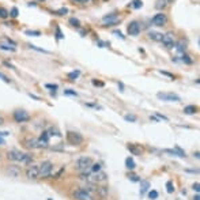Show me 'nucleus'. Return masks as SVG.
<instances>
[{"mask_svg":"<svg viewBox=\"0 0 200 200\" xmlns=\"http://www.w3.org/2000/svg\"><path fill=\"white\" fill-rule=\"evenodd\" d=\"M156 97L162 101H166V102H178V101H181L180 95L174 94V93H158Z\"/></svg>","mask_w":200,"mask_h":200,"instance_id":"39448f33","label":"nucleus"},{"mask_svg":"<svg viewBox=\"0 0 200 200\" xmlns=\"http://www.w3.org/2000/svg\"><path fill=\"white\" fill-rule=\"evenodd\" d=\"M8 173H10V176H12V177H18L19 173H21V170H19L16 166H10V170H8Z\"/></svg>","mask_w":200,"mask_h":200,"instance_id":"5701e85b","label":"nucleus"},{"mask_svg":"<svg viewBox=\"0 0 200 200\" xmlns=\"http://www.w3.org/2000/svg\"><path fill=\"white\" fill-rule=\"evenodd\" d=\"M79 74H80V71H72V72H69L68 74V78H69V80H75V79H78V76H79Z\"/></svg>","mask_w":200,"mask_h":200,"instance_id":"cd10ccee","label":"nucleus"},{"mask_svg":"<svg viewBox=\"0 0 200 200\" xmlns=\"http://www.w3.org/2000/svg\"><path fill=\"white\" fill-rule=\"evenodd\" d=\"M94 163V161H93V158H90V156H80V158H78L76 163H75V167H76V170H79V172H91V165Z\"/></svg>","mask_w":200,"mask_h":200,"instance_id":"f257e3e1","label":"nucleus"},{"mask_svg":"<svg viewBox=\"0 0 200 200\" xmlns=\"http://www.w3.org/2000/svg\"><path fill=\"white\" fill-rule=\"evenodd\" d=\"M69 23H71L72 26H75V27H80V22L78 21L76 18H69Z\"/></svg>","mask_w":200,"mask_h":200,"instance_id":"f704fd0d","label":"nucleus"},{"mask_svg":"<svg viewBox=\"0 0 200 200\" xmlns=\"http://www.w3.org/2000/svg\"><path fill=\"white\" fill-rule=\"evenodd\" d=\"M25 34L26 36H33V37H37V36H40V31L38 30H26L25 31Z\"/></svg>","mask_w":200,"mask_h":200,"instance_id":"473e14b6","label":"nucleus"},{"mask_svg":"<svg viewBox=\"0 0 200 200\" xmlns=\"http://www.w3.org/2000/svg\"><path fill=\"white\" fill-rule=\"evenodd\" d=\"M23 155H25V153L19 151V150H10V151H7V159L8 161L22 162Z\"/></svg>","mask_w":200,"mask_h":200,"instance_id":"1a4fd4ad","label":"nucleus"},{"mask_svg":"<svg viewBox=\"0 0 200 200\" xmlns=\"http://www.w3.org/2000/svg\"><path fill=\"white\" fill-rule=\"evenodd\" d=\"M23 146L29 150H34L37 149V138H27L23 140Z\"/></svg>","mask_w":200,"mask_h":200,"instance_id":"4468645a","label":"nucleus"},{"mask_svg":"<svg viewBox=\"0 0 200 200\" xmlns=\"http://www.w3.org/2000/svg\"><path fill=\"white\" fill-rule=\"evenodd\" d=\"M67 12H68V10H67V8H60L59 11H56L57 15H65Z\"/></svg>","mask_w":200,"mask_h":200,"instance_id":"ea45409f","label":"nucleus"},{"mask_svg":"<svg viewBox=\"0 0 200 200\" xmlns=\"http://www.w3.org/2000/svg\"><path fill=\"white\" fill-rule=\"evenodd\" d=\"M193 200H200V196H199V193H196V196L193 198Z\"/></svg>","mask_w":200,"mask_h":200,"instance_id":"603ef678","label":"nucleus"},{"mask_svg":"<svg viewBox=\"0 0 200 200\" xmlns=\"http://www.w3.org/2000/svg\"><path fill=\"white\" fill-rule=\"evenodd\" d=\"M166 2H167V3H170V2H172V0H166Z\"/></svg>","mask_w":200,"mask_h":200,"instance_id":"4d7b16f0","label":"nucleus"},{"mask_svg":"<svg viewBox=\"0 0 200 200\" xmlns=\"http://www.w3.org/2000/svg\"><path fill=\"white\" fill-rule=\"evenodd\" d=\"M140 196H143L144 193L149 191V188H150V182L149 181H146V180H140Z\"/></svg>","mask_w":200,"mask_h":200,"instance_id":"a211bd4d","label":"nucleus"},{"mask_svg":"<svg viewBox=\"0 0 200 200\" xmlns=\"http://www.w3.org/2000/svg\"><path fill=\"white\" fill-rule=\"evenodd\" d=\"M38 174H40V167L38 165H29V167L26 169V177L29 180H37L38 178Z\"/></svg>","mask_w":200,"mask_h":200,"instance_id":"6e6552de","label":"nucleus"},{"mask_svg":"<svg viewBox=\"0 0 200 200\" xmlns=\"http://www.w3.org/2000/svg\"><path fill=\"white\" fill-rule=\"evenodd\" d=\"M56 36H57V38H59V40L64 38V36H63V34H61V31H60V27H59V26H57V27H56Z\"/></svg>","mask_w":200,"mask_h":200,"instance_id":"a19ab883","label":"nucleus"},{"mask_svg":"<svg viewBox=\"0 0 200 200\" xmlns=\"http://www.w3.org/2000/svg\"><path fill=\"white\" fill-rule=\"evenodd\" d=\"M65 139L67 142H68L69 144H72V146H80V144L83 143V136L80 135L79 132H74V131H68L65 133Z\"/></svg>","mask_w":200,"mask_h":200,"instance_id":"7ed1b4c3","label":"nucleus"},{"mask_svg":"<svg viewBox=\"0 0 200 200\" xmlns=\"http://www.w3.org/2000/svg\"><path fill=\"white\" fill-rule=\"evenodd\" d=\"M93 85L94 86H100V87H104V82H100V80H93Z\"/></svg>","mask_w":200,"mask_h":200,"instance_id":"c03bdc74","label":"nucleus"},{"mask_svg":"<svg viewBox=\"0 0 200 200\" xmlns=\"http://www.w3.org/2000/svg\"><path fill=\"white\" fill-rule=\"evenodd\" d=\"M181 60L185 63V64H192V63H193V60L191 59V56H188V54H182Z\"/></svg>","mask_w":200,"mask_h":200,"instance_id":"2f4dec72","label":"nucleus"},{"mask_svg":"<svg viewBox=\"0 0 200 200\" xmlns=\"http://www.w3.org/2000/svg\"><path fill=\"white\" fill-rule=\"evenodd\" d=\"M129 177V180H131V181H133V182H138V181H140V178L138 177V176L136 174H131V176H128Z\"/></svg>","mask_w":200,"mask_h":200,"instance_id":"79ce46f5","label":"nucleus"},{"mask_svg":"<svg viewBox=\"0 0 200 200\" xmlns=\"http://www.w3.org/2000/svg\"><path fill=\"white\" fill-rule=\"evenodd\" d=\"M131 5L133 8H136V10H139V8L143 7V2H142V0H133L131 3Z\"/></svg>","mask_w":200,"mask_h":200,"instance_id":"bb28decb","label":"nucleus"},{"mask_svg":"<svg viewBox=\"0 0 200 200\" xmlns=\"http://www.w3.org/2000/svg\"><path fill=\"white\" fill-rule=\"evenodd\" d=\"M127 149L129 150V153H131L132 155H142V153H143L142 147H140V146H138V144H132V143H129L128 146H127Z\"/></svg>","mask_w":200,"mask_h":200,"instance_id":"2eb2a0df","label":"nucleus"},{"mask_svg":"<svg viewBox=\"0 0 200 200\" xmlns=\"http://www.w3.org/2000/svg\"><path fill=\"white\" fill-rule=\"evenodd\" d=\"M159 72H161V74H163V75H166V76L173 78V79H174V75H173V74H169V72H166V71H159Z\"/></svg>","mask_w":200,"mask_h":200,"instance_id":"49530a36","label":"nucleus"},{"mask_svg":"<svg viewBox=\"0 0 200 200\" xmlns=\"http://www.w3.org/2000/svg\"><path fill=\"white\" fill-rule=\"evenodd\" d=\"M8 12H10L11 18H16L18 14H19V11H18V8H16V7H12V8H11V11H8Z\"/></svg>","mask_w":200,"mask_h":200,"instance_id":"72a5a7b5","label":"nucleus"},{"mask_svg":"<svg viewBox=\"0 0 200 200\" xmlns=\"http://www.w3.org/2000/svg\"><path fill=\"white\" fill-rule=\"evenodd\" d=\"M64 170H65V169H64V167H61V169H60V170H59V172H57V173H56V174H54V176H53V178H60V176H61V174H63V173H64Z\"/></svg>","mask_w":200,"mask_h":200,"instance_id":"37998d69","label":"nucleus"},{"mask_svg":"<svg viewBox=\"0 0 200 200\" xmlns=\"http://www.w3.org/2000/svg\"><path fill=\"white\" fill-rule=\"evenodd\" d=\"M0 49L7 51V52H15V46H8V45H4V44H0Z\"/></svg>","mask_w":200,"mask_h":200,"instance_id":"7c9ffc66","label":"nucleus"},{"mask_svg":"<svg viewBox=\"0 0 200 200\" xmlns=\"http://www.w3.org/2000/svg\"><path fill=\"white\" fill-rule=\"evenodd\" d=\"M76 2H80V3H86V2H90V0H76Z\"/></svg>","mask_w":200,"mask_h":200,"instance_id":"6e6d98bb","label":"nucleus"},{"mask_svg":"<svg viewBox=\"0 0 200 200\" xmlns=\"http://www.w3.org/2000/svg\"><path fill=\"white\" fill-rule=\"evenodd\" d=\"M31 49H36V51H38V52H42V53H49L48 51H45V49H41V48H37L36 45H29Z\"/></svg>","mask_w":200,"mask_h":200,"instance_id":"58836bf2","label":"nucleus"},{"mask_svg":"<svg viewBox=\"0 0 200 200\" xmlns=\"http://www.w3.org/2000/svg\"><path fill=\"white\" fill-rule=\"evenodd\" d=\"M40 167V174L38 178H49L52 176V170H53V163L51 161H44L42 163L38 165Z\"/></svg>","mask_w":200,"mask_h":200,"instance_id":"f03ea898","label":"nucleus"},{"mask_svg":"<svg viewBox=\"0 0 200 200\" xmlns=\"http://www.w3.org/2000/svg\"><path fill=\"white\" fill-rule=\"evenodd\" d=\"M74 199L76 200H93V195L90 192L85 189V188H79V189H75L72 193Z\"/></svg>","mask_w":200,"mask_h":200,"instance_id":"20e7f679","label":"nucleus"},{"mask_svg":"<svg viewBox=\"0 0 200 200\" xmlns=\"http://www.w3.org/2000/svg\"><path fill=\"white\" fill-rule=\"evenodd\" d=\"M106 180H108V174L101 170V172H98V173H94V178H91L90 181H91L93 184H97V182H105Z\"/></svg>","mask_w":200,"mask_h":200,"instance_id":"f8f14e48","label":"nucleus"},{"mask_svg":"<svg viewBox=\"0 0 200 200\" xmlns=\"http://www.w3.org/2000/svg\"><path fill=\"white\" fill-rule=\"evenodd\" d=\"M124 118H125L127 121H131V123H136V121H138V117H136L135 114H125Z\"/></svg>","mask_w":200,"mask_h":200,"instance_id":"c85d7f7f","label":"nucleus"},{"mask_svg":"<svg viewBox=\"0 0 200 200\" xmlns=\"http://www.w3.org/2000/svg\"><path fill=\"white\" fill-rule=\"evenodd\" d=\"M139 33H140V25L135 21L129 23L128 25V34L129 36H138Z\"/></svg>","mask_w":200,"mask_h":200,"instance_id":"ddd939ff","label":"nucleus"},{"mask_svg":"<svg viewBox=\"0 0 200 200\" xmlns=\"http://www.w3.org/2000/svg\"><path fill=\"white\" fill-rule=\"evenodd\" d=\"M45 87H46V89H53V90H56V89H57V85H45Z\"/></svg>","mask_w":200,"mask_h":200,"instance_id":"09e8293b","label":"nucleus"},{"mask_svg":"<svg viewBox=\"0 0 200 200\" xmlns=\"http://www.w3.org/2000/svg\"><path fill=\"white\" fill-rule=\"evenodd\" d=\"M102 21L106 23V26H114V25H117V23L120 22V18L117 16V14L112 12V14H109V15L104 16Z\"/></svg>","mask_w":200,"mask_h":200,"instance_id":"9b49d317","label":"nucleus"},{"mask_svg":"<svg viewBox=\"0 0 200 200\" xmlns=\"http://www.w3.org/2000/svg\"><path fill=\"white\" fill-rule=\"evenodd\" d=\"M64 95H72V97H76V95H78V93L75 91V90L68 89V90H64Z\"/></svg>","mask_w":200,"mask_h":200,"instance_id":"e433bc0d","label":"nucleus"},{"mask_svg":"<svg viewBox=\"0 0 200 200\" xmlns=\"http://www.w3.org/2000/svg\"><path fill=\"white\" fill-rule=\"evenodd\" d=\"M0 144H2V146H3V144H5V142H4V140H3V139H2V138H0Z\"/></svg>","mask_w":200,"mask_h":200,"instance_id":"5fc2aeb1","label":"nucleus"},{"mask_svg":"<svg viewBox=\"0 0 200 200\" xmlns=\"http://www.w3.org/2000/svg\"><path fill=\"white\" fill-rule=\"evenodd\" d=\"M166 22H167V16H166V14H163V12L155 14V15L153 16V19H151L153 26H158V27L165 26L166 25Z\"/></svg>","mask_w":200,"mask_h":200,"instance_id":"0eeeda50","label":"nucleus"},{"mask_svg":"<svg viewBox=\"0 0 200 200\" xmlns=\"http://www.w3.org/2000/svg\"><path fill=\"white\" fill-rule=\"evenodd\" d=\"M91 170L93 173H98V172H101L102 170V166H101V163H93L91 165Z\"/></svg>","mask_w":200,"mask_h":200,"instance_id":"a878e982","label":"nucleus"},{"mask_svg":"<svg viewBox=\"0 0 200 200\" xmlns=\"http://www.w3.org/2000/svg\"><path fill=\"white\" fill-rule=\"evenodd\" d=\"M0 79H2L3 82H5V83H11V79L7 76V75L3 74V72H0Z\"/></svg>","mask_w":200,"mask_h":200,"instance_id":"4c0bfd02","label":"nucleus"},{"mask_svg":"<svg viewBox=\"0 0 200 200\" xmlns=\"http://www.w3.org/2000/svg\"><path fill=\"white\" fill-rule=\"evenodd\" d=\"M104 2H108V0H104Z\"/></svg>","mask_w":200,"mask_h":200,"instance_id":"13d9d810","label":"nucleus"},{"mask_svg":"<svg viewBox=\"0 0 200 200\" xmlns=\"http://www.w3.org/2000/svg\"><path fill=\"white\" fill-rule=\"evenodd\" d=\"M161 42L163 44L165 48H167V49H172V48H174V38H173V33H166V34H163L162 36V40H161Z\"/></svg>","mask_w":200,"mask_h":200,"instance_id":"9d476101","label":"nucleus"},{"mask_svg":"<svg viewBox=\"0 0 200 200\" xmlns=\"http://www.w3.org/2000/svg\"><path fill=\"white\" fill-rule=\"evenodd\" d=\"M8 16H10V12H8V11L5 10L4 7H0V18H3V19H7Z\"/></svg>","mask_w":200,"mask_h":200,"instance_id":"393cba45","label":"nucleus"},{"mask_svg":"<svg viewBox=\"0 0 200 200\" xmlns=\"http://www.w3.org/2000/svg\"><path fill=\"white\" fill-rule=\"evenodd\" d=\"M166 191H167V193H173V192H174V185H173L172 181L166 182Z\"/></svg>","mask_w":200,"mask_h":200,"instance_id":"c756f323","label":"nucleus"},{"mask_svg":"<svg viewBox=\"0 0 200 200\" xmlns=\"http://www.w3.org/2000/svg\"><path fill=\"white\" fill-rule=\"evenodd\" d=\"M10 135V132L7 131H0V138H3V136H8Z\"/></svg>","mask_w":200,"mask_h":200,"instance_id":"8fccbe9b","label":"nucleus"},{"mask_svg":"<svg viewBox=\"0 0 200 200\" xmlns=\"http://www.w3.org/2000/svg\"><path fill=\"white\" fill-rule=\"evenodd\" d=\"M165 153H167V154H172V155H176V156H180V158H185V151L180 149L178 146H176L174 150H165Z\"/></svg>","mask_w":200,"mask_h":200,"instance_id":"dca6fc26","label":"nucleus"},{"mask_svg":"<svg viewBox=\"0 0 200 200\" xmlns=\"http://www.w3.org/2000/svg\"><path fill=\"white\" fill-rule=\"evenodd\" d=\"M12 117L16 123H26V121L30 120V114H29L26 111H22V109H18L12 113Z\"/></svg>","mask_w":200,"mask_h":200,"instance_id":"423d86ee","label":"nucleus"},{"mask_svg":"<svg viewBox=\"0 0 200 200\" xmlns=\"http://www.w3.org/2000/svg\"><path fill=\"white\" fill-rule=\"evenodd\" d=\"M149 198L151 199V200H155V199H158V192H156V191H150L149 192Z\"/></svg>","mask_w":200,"mask_h":200,"instance_id":"c9c22d12","label":"nucleus"},{"mask_svg":"<svg viewBox=\"0 0 200 200\" xmlns=\"http://www.w3.org/2000/svg\"><path fill=\"white\" fill-rule=\"evenodd\" d=\"M2 124H4V118H3L2 116H0V125H2Z\"/></svg>","mask_w":200,"mask_h":200,"instance_id":"864d4df0","label":"nucleus"},{"mask_svg":"<svg viewBox=\"0 0 200 200\" xmlns=\"http://www.w3.org/2000/svg\"><path fill=\"white\" fill-rule=\"evenodd\" d=\"M196 112H198V106H195V105H188L184 108L185 114H195Z\"/></svg>","mask_w":200,"mask_h":200,"instance_id":"6ab92c4d","label":"nucleus"},{"mask_svg":"<svg viewBox=\"0 0 200 200\" xmlns=\"http://www.w3.org/2000/svg\"><path fill=\"white\" fill-rule=\"evenodd\" d=\"M125 166H127V169L128 170H133L135 169V161H133V158L132 156H128V158L125 159Z\"/></svg>","mask_w":200,"mask_h":200,"instance_id":"aec40b11","label":"nucleus"},{"mask_svg":"<svg viewBox=\"0 0 200 200\" xmlns=\"http://www.w3.org/2000/svg\"><path fill=\"white\" fill-rule=\"evenodd\" d=\"M114 34H116V36H118V37H121V38H124V36H123V33H121V31L114 30Z\"/></svg>","mask_w":200,"mask_h":200,"instance_id":"3c124183","label":"nucleus"},{"mask_svg":"<svg viewBox=\"0 0 200 200\" xmlns=\"http://www.w3.org/2000/svg\"><path fill=\"white\" fill-rule=\"evenodd\" d=\"M162 36H163L162 33H156V31H150V33H149V37L151 40H154V41H161Z\"/></svg>","mask_w":200,"mask_h":200,"instance_id":"412c9836","label":"nucleus"},{"mask_svg":"<svg viewBox=\"0 0 200 200\" xmlns=\"http://www.w3.org/2000/svg\"><path fill=\"white\" fill-rule=\"evenodd\" d=\"M166 5H167L166 0H156V3H155V8H156V10H163Z\"/></svg>","mask_w":200,"mask_h":200,"instance_id":"b1692460","label":"nucleus"},{"mask_svg":"<svg viewBox=\"0 0 200 200\" xmlns=\"http://www.w3.org/2000/svg\"><path fill=\"white\" fill-rule=\"evenodd\" d=\"M95 193H97L100 198H106L109 193V188L105 187V185H102V187H97L95 188Z\"/></svg>","mask_w":200,"mask_h":200,"instance_id":"f3484780","label":"nucleus"},{"mask_svg":"<svg viewBox=\"0 0 200 200\" xmlns=\"http://www.w3.org/2000/svg\"><path fill=\"white\" fill-rule=\"evenodd\" d=\"M156 117H158V118H162V120H165V121L169 120V118H167L166 116H162V114H159V113H156Z\"/></svg>","mask_w":200,"mask_h":200,"instance_id":"de8ad7c7","label":"nucleus"},{"mask_svg":"<svg viewBox=\"0 0 200 200\" xmlns=\"http://www.w3.org/2000/svg\"><path fill=\"white\" fill-rule=\"evenodd\" d=\"M174 48H176V51L178 52V53H182L184 54V52H185V49H187V46H185V44L182 41H178L177 44H174Z\"/></svg>","mask_w":200,"mask_h":200,"instance_id":"4be33fe9","label":"nucleus"},{"mask_svg":"<svg viewBox=\"0 0 200 200\" xmlns=\"http://www.w3.org/2000/svg\"><path fill=\"white\" fill-rule=\"evenodd\" d=\"M200 184H199V182H195V184H193L192 185V188H193V191H196V193H199V189H200Z\"/></svg>","mask_w":200,"mask_h":200,"instance_id":"a18cd8bd","label":"nucleus"}]
</instances>
